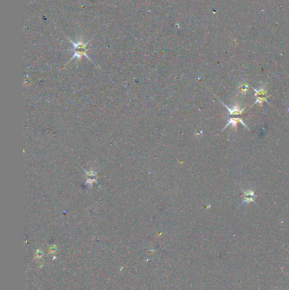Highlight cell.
Returning <instances> with one entry per match:
<instances>
[{
	"label": "cell",
	"mask_w": 289,
	"mask_h": 290,
	"mask_svg": "<svg viewBox=\"0 0 289 290\" xmlns=\"http://www.w3.org/2000/svg\"><path fill=\"white\" fill-rule=\"evenodd\" d=\"M224 104V106L227 107V110H228V111H230V114H241V113H242V112H243V111H244V109H243V110H241V109H239V107L237 106V105H236L235 107H233L232 109H230V108H229V107H227V105L225 104Z\"/></svg>",
	"instance_id": "5b68a950"
},
{
	"label": "cell",
	"mask_w": 289,
	"mask_h": 290,
	"mask_svg": "<svg viewBox=\"0 0 289 290\" xmlns=\"http://www.w3.org/2000/svg\"><path fill=\"white\" fill-rule=\"evenodd\" d=\"M254 91H255L256 96L258 97V98H257V100L255 101V104L260 103V104H262V103L264 102V101L268 102V100L265 98V90H264L263 87H260V89L259 90L254 89Z\"/></svg>",
	"instance_id": "7a4b0ae2"
},
{
	"label": "cell",
	"mask_w": 289,
	"mask_h": 290,
	"mask_svg": "<svg viewBox=\"0 0 289 290\" xmlns=\"http://www.w3.org/2000/svg\"><path fill=\"white\" fill-rule=\"evenodd\" d=\"M254 193L253 192V191L248 190V191L244 192V202H243V204H244V203L254 202Z\"/></svg>",
	"instance_id": "3957f363"
},
{
	"label": "cell",
	"mask_w": 289,
	"mask_h": 290,
	"mask_svg": "<svg viewBox=\"0 0 289 290\" xmlns=\"http://www.w3.org/2000/svg\"><path fill=\"white\" fill-rule=\"evenodd\" d=\"M71 43H73V46H74V55H73V58L82 57V55H85V56H87L88 58V56L86 54L87 43H82V42L73 43L72 41H71Z\"/></svg>",
	"instance_id": "6da1fadb"
},
{
	"label": "cell",
	"mask_w": 289,
	"mask_h": 290,
	"mask_svg": "<svg viewBox=\"0 0 289 290\" xmlns=\"http://www.w3.org/2000/svg\"><path fill=\"white\" fill-rule=\"evenodd\" d=\"M238 122L242 123V124L244 125V127H247V128L248 129V127H247L246 125H245V123L243 121V120H242V119H240V118H231V119H230V121H229L227 122V126H226V127H225V128H227V127H230V126H235V127H237V124Z\"/></svg>",
	"instance_id": "277c9868"
}]
</instances>
